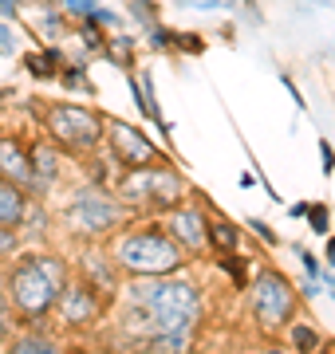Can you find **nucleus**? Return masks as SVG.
<instances>
[{
	"instance_id": "1",
	"label": "nucleus",
	"mask_w": 335,
	"mask_h": 354,
	"mask_svg": "<svg viewBox=\"0 0 335 354\" xmlns=\"http://www.w3.org/2000/svg\"><path fill=\"white\" fill-rule=\"evenodd\" d=\"M123 335L154 339V335H194L201 323V288L178 276H130L123 288Z\"/></svg>"
},
{
	"instance_id": "2",
	"label": "nucleus",
	"mask_w": 335,
	"mask_h": 354,
	"mask_svg": "<svg viewBox=\"0 0 335 354\" xmlns=\"http://www.w3.org/2000/svg\"><path fill=\"white\" fill-rule=\"evenodd\" d=\"M71 283V272H67V260L55 252L44 256H20L4 279V291H8V304H12L16 319H28V323H39L44 315L55 311V299L64 295V288Z\"/></svg>"
},
{
	"instance_id": "3",
	"label": "nucleus",
	"mask_w": 335,
	"mask_h": 354,
	"mask_svg": "<svg viewBox=\"0 0 335 354\" xmlns=\"http://www.w3.org/2000/svg\"><path fill=\"white\" fill-rule=\"evenodd\" d=\"M111 189L127 205L130 216H154L185 201V177L178 174L174 162H146L134 169H118Z\"/></svg>"
},
{
	"instance_id": "4",
	"label": "nucleus",
	"mask_w": 335,
	"mask_h": 354,
	"mask_svg": "<svg viewBox=\"0 0 335 354\" xmlns=\"http://www.w3.org/2000/svg\"><path fill=\"white\" fill-rule=\"evenodd\" d=\"M107 252H111L118 272H127V276H178L185 268V252L162 225L127 228V232L111 236Z\"/></svg>"
},
{
	"instance_id": "5",
	"label": "nucleus",
	"mask_w": 335,
	"mask_h": 354,
	"mask_svg": "<svg viewBox=\"0 0 335 354\" xmlns=\"http://www.w3.org/2000/svg\"><path fill=\"white\" fill-rule=\"evenodd\" d=\"M44 134L67 153H99L103 150V134H107V114L95 106H75V102H52L44 106Z\"/></svg>"
},
{
	"instance_id": "6",
	"label": "nucleus",
	"mask_w": 335,
	"mask_h": 354,
	"mask_svg": "<svg viewBox=\"0 0 335 354\" xmlns=\"http://www.w3.org/2000/svg\"><path fill=\"white\" fill-rule=\"evenodd\" d=\"M300 295L276 268H260L253 283H248V311L257 319V327L264 335H276L280 327H288L296 319Z\"/></svg>"
},
{
	"instance_id": "7",
	"label": "nucleus",
	"mask_w": 335,
	"mask_h": 354,
	"mask_svg": "<svg viewBox=\"0 0 335 354\" xmlns=\"http://www.w3.org/2000/svg\"><path fill=\"white\" fill-rule=\"evenodd\" d=\"M130 221L127 205L103 193L99 185H87V189H79L64 209V225L75 232V236H111L115 228H123Z\"/></svg>"
},
{
	"instance_id": "8",
	"label": "nucleus",
	"mask_w": 335,
	"mask_h": 354,
	"mask_svg": "<svg viewBox=\"0 0 335 354\" xmlns=\"http://www.w3.org/2000/svg\"><path fill=\"white\" fill-rule=\"evenodd\" d=\"M103 146H107V153H111V162H115L118 169H134V165H146V162H170L166 153L158 150L154 138H146L138 127H130L123 118H107Z\"/></svg>"
},
{
	"instance_id": "9",
	"label": "nucleus",
	"mask_w": 335,
	"mask_h": 354,
	"mask_svg": "<svg viewBox=\"0 0 335 354\" xmlns=\"http://www.w3.org/2000/svg\"><path fill=\"white\" fill-rule=\"evenodd\" d=\"M206 225H209V216L197 209V205L190 201H181L174 205L166 213V232L178 241V248L185 256H201L206 252Z\"/></svg>"
},
{
	"instance_id": "10",
	"label": "nucleus",
	"mask_w": 335,
	"mask_h": 354,
	"mask_svg": "<svg viewBox=\"0 0 335 354\" xmlns=\"http://www.w3.org/2000/svg\"><path fill=\"white\" fill-rule=\"evenodd\" d=\"M55 311H60V319H64L67 327H87L103 311V295H99L95 283L79 279V283H67L64 288V295L55 299Z\"/></svg>"
},
{
	"instance_id": "11",
	"label": "nucleus",
	"mask_w": 335,
	"mask_h": 354,
	"mask_svg": "<svg viewBox=\"0 0 335 354\" xmlns=\"http://www.w3.org/2000/svg\"><path fill=\"white\" fill-rule=\"evenodd\" d=\"M28 158H32V177H36L32 197H44L60 181V174H64V150L52 138H36V142H28Z\"/></svg>"
},
{
	"instance_id": "12",
	"label": "nucleus",
	"mask_w": 335,
	"mask_h": 354,
	"mask_svg": "<svg viewBox=\"0 0 335 354\" xmlns=\"http://www.w3.org/2000/svg\"><path fill=\"white\" fill-rule=\"evenodd\" d=\"M0 177L16 181L24 193L36 189V177H32V158H28V146L16 134H0Z\"/></svg>"
},
{
	"instance_id": "13",
	"label": "nucleus",
	"mask_w": 335,
	"mask_h": 354,
	"mask_svg": "<svg viewBox=\"0 0 335 354\" xmlns=\"http://www.w3.org/2000/svg\"><path fill=\"white\" fill-rule=\"evenodd\" d=\"M79 268H83V279L95 283L99 291H115L118 288V268H115V260H111L107 248H87Z\"/></svg>"
},
{
	"instance_id": "14",
	"label": "nucleus",
	"mask_w": 335,
	"mask_h": 354,
	"mask_svg": "<svg viewBox=\"0 0 335 354\" xmlns=\"http://www.w3.org/2000/svg\"><path fill=\"white\" fill-rule=\"evenodd\" d=\"M64 51L55 48V44H48V48L39 51H28L24 55V71L32 79H39V83H52V79H60V71H64Z\"/></svg>"
},
{
	"instance_id": "15",
	"label": "nucleus",
	"mask_w": 335,
	"mask_h": 354,
	"mask_svg": "<svg viewBox=\"0 0 335 354\" xmlns=\"http://www.w3.org/2000/svg\"><path fill=\"white\" fill-rule=\"evenodd\" d=\"M24 209H28V193L16 181L0 177V228H20Z\"/></svg>"
},
{
	"instance_id": "16",
	"label": "nucleus",
	"mask_w": 335,
	"mask_h": 354,
	"mask_svg": "<svg viewBox=\"0 0 335 354\" xmlns=\"http://www.w3.org/2000/svg\"><path fill=\"white\" fill-rule=\"evenodd\" d=\"M206 248L213 256H229V252H237L241 248V228L233 225V221H209L206 225Z\"/></svg>"
},
{
	"instance_id": "17",
	"label": "nucleus",
	"mask_w": 335,
	"mask_h": 354,
	"mask_svg": "<svg viewBox=\"0 0 335 354\" xmlns=\"http://www.w3.org/2000/svg\"><path fill=\"white\" fill-rule=\"evenodd\" d=\"M8 354H64L60 351V342L52 335H44V330H24V335H16Z\"/></svg>"
},
{
	"instance_id": "18",
	"label": "nucleus",
	"mask_w": 335,
	"mask_h": 354,
	"mask_svg": "<svg viewBox=\"0 0 335 354\" xmlns=\"http://www.w3.org/2000/svg\"><path fill=\"white\" fill-rule=\"evenodd\" d=\"M134 48H138L134 36H115V39H107L103 59L115 64V67H123V71H134Z\"/></svg>"
},
{
	"instance_id": "19",
	"label": "nucleus",
	"mask_w": 335,
	"mask_h": 354,
	"mask_svg": "<svg viewBox=\"0 0 335 354\" xmlns=\"http://www.w3.org/2000/svg\"><path fill=\"white\" fill-rule=\"evenodd\" d=\"M288 330H292V346H296V354H316L320 351V330L311 327V323H300V319H292L288 323Z\"/></svg>"
},
{
	"instance_id": "20",
	"label": "nucleus",
	"mask_w": 335,
	"mask_h": 354,
	"mask_svg": "<svg viewBox=\"0 0 335 354\" xmlns=\"http://www.w3.org/2000/svg\"><path fill=\"white\" fill-rule=\"evenodd\" d=\"M60 87L64 91H79V95H95V83L87 79V71H83V64H64V71H60Z\"/></svg>"
},
{
	"instance_id": "21",
	"label": "nucleus",
	"mask_w": 335,
	"mask_h": 354,
	"mask_svg": "<svg viewBox=\"0 0 335 354\" xmlns=\"http://www.w3.org/2000/svg\"><path fill=\"white\" fill-rule=\"evenodd\" d=\"M304 221H308L311 236H327V232H332V209H327L323 201H311L308 213H304Z\"/></svg>"
},
{
	"instance_id": "22",
	"label": "nucleus",
	"mask_w": 335,
	"mask_h": 354,
	"mask_svg": "<svg viewBox=\"0 0 335 354\" xmlns=\"http://www.w3.org/2000/svg\"><path fill=\"white\" fill-rule=\"evenodd\" d=\"M217 268L233 276V283H237V291H245V288H248V260H241L237 252H229V256H217Z\"/></svg>"
},
{
	"instance_id": "23",
	"label": "nucleus",
	"mask_w": 335,
	"mask_h": 354,
	"mask_svg": "<svg viewBox=\"0 0 335 354\" xmlns=\"http://www.w3.org/2000/svg\"><path fill=\"white\" fill-rule=\"evenodd\" d=\"M79 39H83V48H87L91 55H103L107 36H103V28H99V24H91V20H83V28H79Z\"/></svg>"
},
{
	"instance_id": "24",
	"label": "nucleus",
	"mask_w": 335,
	"mask_h": 354,
	"mask_svg": "<svg viewBox=\"0 0 335 354\" xmlns=\"http://www.w3.org/2000/svg\"><path fill=\"white\" fill-rule=\"evenodd\" d=\"M170 51H190V55H201L206 51V39L197 32H174L170 36Z\"/></svg>"
},
{
	"instance_id": "25",
	"label": "nucleus",
	"mask_w": 335,
	"mask_h": 354,
	"mask_svg": "<svg viewBox=\"0 0 335 354\" xmlns=\"http://www.w3.org/2000/svg\"><path fill=\"white\" fill-rule=\"evenodd\" d=\"M170 36H174V28L150 24V28H146V48H150V51H170Z\"/></svg>"
},
{
	"instance_id": "26",
	"label": "nucleus",
	"mask_w": 335,
	"mask_h": 354,
	"mask_svg": "<svg viewBox=\"0 0 335 354\" xmlns=\"http://www.w3.org/2000/svg\"><path fill=\"white\" fill-rule=\"evenodd\" d=\"M16 327V311L12 304H8V291H4V283H0V339H8Z\"/></svg>"
},
{
	"instance_id": "27",
	"label": "nucleus",
	"mask_w": 335,
	"mask_h": 354,
	"mask_svg": "<svg viewBox=\"0 0 335 354\" xmlns=\"http://www.w3.org/2000/svg\"><path fill=\"white\" fill-rule=\"evenodd\" d=\"M130 12H134V20H138V24H158V4L154 0H130Z\"/></svg>"
},
{
	"instance_id": "28",
	"label": "nucleus",
	"mask_w": 335,
	"mask_h": 354,
	"mask_svg": "<svg viewBox=\"0 0 335 354\" xmlns=\"http://www.w3.org/2000/svg\"><path fill=\"white\" fill-rule=\"evenodd\" d=\"M83 20H91V24H99V28H118V24H123V16L111 12V8H99V4H95Z\"/></svg>"
},
{
	"instance_id": "29",
	"label": "nucleus",
	"mask_w": 335,
	"mask_h": 354,
	"mask_svg": "<svg viewBox=\"0 0 335 354\" xmlns=\"http://www.w3.org/2000/svg\"><path fill=\"white\" fill-rule=\"evenodd\" d=\"M39 32H44L48 39H55L60 32H64V12H55V8H48V12H44V20H39Z\"/></svg>"
},
{
	"instance_id": "30",
	"label": "nucleus",
	"mask_w": 335,
	"mask_h": 354,
	"mask_svg": "<svg viewBox=\"0 0 335 354\" xmlns=\"http://www.w3.org/2000/svg\"><path fill=\"white\" fill-rule=\"evenodd\" d=\"M248 228H253V232H257V236L269 244V248H280V236H276V232L269 228V221H260V216H248Z\"/></svg>"
},
{
	"instance_id": "31",
	"label": "nucleus",
	"mask_w": 335,
	"mask_h": 354,
	"mask_svg": "<svg viewBox=\"0 0 335 354\" xmlns=\"http://www.w3.org/2000/svg\"><path fill=\"white\" fill-rule=\"evenodd\" d=\"M320 174L332 177L335 174V146L327 138H320Z\"/></svg>"
},
{
	"instance_id": "32",
	"label": "nucleus",
	"mask_w": 335,
	"mask_h": 354,
	"mask_svg": "<svg viewBox=\"0 0 335 354\" xmlns=\"http://www.w3.org/2000/svg\"><path fill=\"white\" fill-rule=\"evenodd\" d=\"M20 248V236H16V228H0V260L4 256H12Z\"/></svg>"
},
{
	"instance_id": "33",
	"label": "nucleus",
	"mask_w": 335,
	"mask_h": 354,
	"mask_svg": "<svg viewBox=\"0 0 335 354\" xmlns=\"http://www.w3.org/2000/svg\"><path fill=\"white\" fill-rule=\"evenodd\" d=\"M300 264H304L308 279H320V272H323V260H320V256H311L308 248H300Z\"/></svg>"
},
{
	"instance_id": "34",
	"label": "nucleus",
	"mask_w": 335,
	"mask_h": 354,
	"mask_svg": "<svg viewBox=\"0 0 335 354\" xmlns=\"http://www.w3.org/2000/svg\"><path fill=\"white\" fill-rule=\"evenodd\" d=\"M60 8H64V12H71V16H79V20H83V16H87L91 8H95V0H60Z\"/></svg>"
},
{
	"instance_id": "35",
	"label": "nucleus",
	"mask_w": 335,
	"mask_h": 354,
	"mask_svg": "<svg viewBox=\"0 0 335 354\" xmlns=\"http://www.w3.org/2000/svg\"><path fill=\"white\" fill-rule=\"evenodd\" d=\"M0 55H4V59H12L16 55V32L8 24L0 28Z\"/></svg>"
},
{
	"instance_id": "36",
	"label": "nucleus",
	"mask_w": 335,
	"mask_h": 354,
	"mask_svg": "<svg viewBox=\"0 0 335 354\" xmlns=\"http://www.w3.org/2000/svg\"><path fill=\"white\" fill-rule=\"evenodd\" d=\"M20 12H24V0H0V20H8V24H12Z\"/></svg>"
},
{
	"instance_id": "37",
	"label": "nucleus",
	"mask_w": 335,
	"mask_h": 354,
	"mask_svg": "<svg viewBox=\"0 0 335 354\" xmlns=\"http://www.w3.org/2000/svg\"><path fill=\"white\" fill-rule=\"evenodd\" d=\"M280 83H284V87H288V95H292V102H296L300 111H308V102H304V95H300V87H296V83H292V75H280Z\"/></svg>"
},
{
	"instance_id": "38",
	"label": "nucleus",
	"mask_w": 335,
	"mask_h": 354,
	"mask_svg": "<svg viewBox=\"0 0 335 354\" xmlns=\"http://www.w3.org/2000/svg\"><path fill=\"white\" fill-rule=\"evenodd\" d=\"M320 295V279H304L300 283V299H316Z\"/></svg>"
},
{
	"instance_id": "39",
	"label": "nucleus",
	"mask_w": 335,
	"mask_h": 354,
	"mask_svg": "<svg viewBox=\"0 0 335 354\" xmlns=\"http://www.w3.org/2000/svg\"><path fill=\"white\" fill-rule=\"evenodd\" d=\"M323 241H327V248H323V268H335V232H327Z\"/></svg>"
},
{
	"instance_id": "40",
	"label": "nucleus",
	"mask_w": 335,
	"mask_h": 354,
	"mask_svg": "<svg viewBox=\"0 0 335 354\" xmlns=\"http://www.w3.org/2000/svg\"><path fill=\"white\" fill-rule=\"evenodd\" d=\"M257 181H260L257 174H241V177H237V185H241V189H253V185H257Z\"/></svg>"
},
{
	"instance_id": "41",
	"label": "nucleus",
	"mask_w": 335,
	"mask_h": 354,
	"mask_svg": "<svg viewBox=\"0 0 335 354\" xmlns=\"http://www.w3.org/2000/svg\"><path fill=\"white\" fill-rule=\"evenodd\" d=\"M308 205H311V201H296L292 209H288V213L296 216V221H304V213H308Z\"/></svg>"
},
{
	"instance_id": "42",
	"label": "nucleus",
	"mask_w": 335,
	"mask_h": 354,
	"mask_svg": "<svg viewBox=\"0 0 335 354\" xmlns=\"http://www.w3.org/2000/svg\"><path fill=\"white\" fill-rule=\"evenodd\" d=\"M264 354H288V351H284V346H269Z\"/></svg>"
},
{
	"instance_id": "43",
	"label": "nucleus",
	"mask_w": 335,
	"mask_h": 354,
	"mask_svg": "<svg viewBox=\"0 0 335 354\" xmlns=\"http://www.w3.org/2000/svg\"><path fill=\"white\" fill-rule=\"evenodd\" d=\"M316 354H335V346H323V342H320V351H316Z\"/></svg>"
},
{
	"instance_id": "44",
	"label": "nucleus",
	"mask_w": 335,
	"mask_h": 354,
	"mask_svg": "<svg viewBox=\"0 0 335 354\" xmlns=\"http://www.w3.org/2000/svg\"><path fill=\"white\" fill-rule=\"evenodd\" d=\"M253 4H257V0H248V8H253Z\"/></svg>"
},
{
	"instance_id": "45",
	"label": "nucleus",
	"mask_w": 335,
	"mask_h": 354,
	"mask_svg": "<svg viewBox=\"0 0 335 354\" xmlns=\"http://www.w3.org/2000/svg\"><path fill=\"white\" fill-rule=\"evenodd\" d=\"M0 354H4V351H0Z\"/></svg>"
}]
</instances>
